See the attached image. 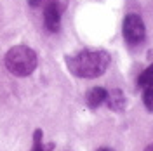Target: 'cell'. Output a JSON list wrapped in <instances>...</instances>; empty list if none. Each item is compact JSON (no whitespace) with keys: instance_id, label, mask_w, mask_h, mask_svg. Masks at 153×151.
I'll return each mask as SVG.
<instances>
[{"instance_id":"1","label":"cell","mask_w":153,"mask_h":151,"mask_svg":"<svg viewBox=\"0 0 153 151\" xmlns=\"http://www.w3.org/2000/svg\"><path fill=\"white\" fill-rule=\"evenodd\" d=\"M111 57L101 49H84L73 56H66L68 70L78 78H97L105 73Z\"/></svg>"},{"instance_id":"2","label":"cell","mask_w":153,"mask_h":151,"mask_svg":"<svg viewBox=\"0 0 153 151\" xmlns=\"http://www.w3.org/2000/svg\"><path fill=\"white\" fill-rule=\"evenodd\" d=\"M4 63L9 73L16 76H28L35 71L38 59L35 50L30 49L28 45H16L7 50Z\"/></svg>"},{"instance_id":"3","label":"cell","mask_w":153,"mask_h":151,"mask_svg":"<svg viewBox=\"0 0 153 151\" xmlns=\"http://www.w3.org/2000/svg\"><path fill=\"white\" fill-rule=\"evenodd\" d=\"M122 35L129 45H139L146 38V28L139 14H127L122 23Z\"/></svg>"},{"instance_id":"4","label":"cell","mask_w":153,"mask_h":151,"mask_svg":"<svg viewBox=\"0 0 153 151\" xmlns=\"http://www.w3.org/2000/svg\"><path fill=\"white\" fill-rule=\"evenodd\" d=\"M44 23H45V28L52 33L59 31L61 28V10L57 7L56 2H49L44 9Z\"/></svg>"},{"instance_id":"5","label":"cell","mask_w":153,"mask_h":151,"mask_svg":"<svg viewBox=\"0 0 153 151\" xmlns=\"http://www.w3.org/2000/svg\"><path fill=\"white\" fill-rule=\"evenodd\" d=\"M106 97H108V90L106 89H103V87H92L91 90H87L85 103L91 110H96L101 104L106 103Z\"/></svg>"},{"instance_id":"6","label":"cell","mask_w":153,"mask_h":151,"mask_svg":"<svg viewBox=\"0 0 153 151\" xmlns=\"http://www.w3.org/2000/svg\"><path fill=\"white\" fill-rule=\"evenodd\" d=\"M106 104L111 111H117V113H122L125 110V104H127V99H125V94L120 90V89H113L111 92H108V97H106Z\"/></svg>"},{"instance_id":"7","label":"cell","mask_w":153,"mask_h":151,"mask_svg":"<svg viewBox=\"0 0 153 151\" xmlns=\"http://www.w3.org/2000/svg\"><path fill=\"white\" fill-rule=\"evenodd\" d=\"M44 132L37 129L35 132H33V148L30 151H52L54 150V144H44Z\"/></svg>"},{"instance_id":"8","label":"cell","mask_w":153,"mask_h":151,"mask_svg":"<svg viewBox=\"0 0 153 151\" xmlns=\"http://www.w3.org/2000/svg\"><path fill=\"white\" fill-rule=\"evenodd\" d=\"M137 85L143 87V89L144 87H148V85H153V63L144 70L141 75L137 76Z\"/></svg>"},{"instance_id":"9","label":"cell","mask_w":153,"mask_h":151,"mask_svg":"<svg viewBox=\"0 0 153 151\" xmlns=\"http://www.w3.org/2000/svg\"><path fill=\"white\" fill-rule=\"evenodd\" d=\"M143 104L144 108L153 113V85H148V87H144V92H143Z\"/></svg>"},{"instance_id":"10","label":"cell","mask_w":153,"mask_h":151,"mask_svg":"<svg viewBox=\"0 0 153 151\" xmlns=\"http://www.w3.org/2000/svg\"><path fill=\"white\" fill-rule=\"evenodd\" d=\"M28 4L30 5H33V7H37L38 4H40V0H28Z\"/></svg>"},{"instance_id":"11","label":"cell","mask_w":153,"mask_h":151,"mask_svg":"<svg viewBox=\"0 0 153 151\" xmlns=\"http://www.w3.org/2000/svg\"><path fill=\"white\" fill-rule=\"evenodd\" d=\"M144 151H153V144H150V146H146V150Z\"/></svg>"},{"instance_id":"12","label":"cell","mask_w":153,"mask_h":151,"mask_svg":"<svg viewBox=\"0 0 153 151\" xmlns=\"http://www.w3.org/2000/svg\"><path fill=\"white\" fill-rule=\"evenodd\" d=\"M97 151H113V150H110V148H99Z\"/></svg>"}]
</instances>
